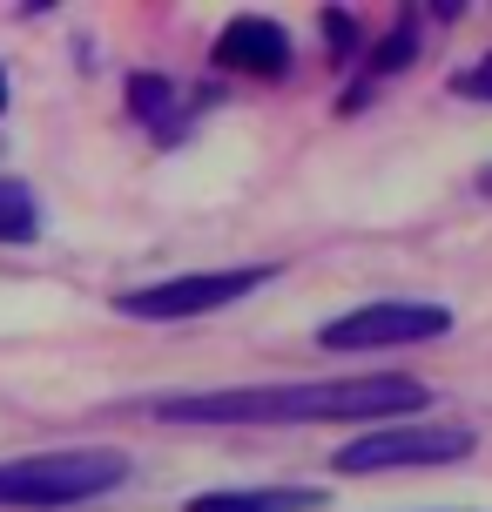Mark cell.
<instances>
[{
	"label": "cell",
	"mask_w": 492,
	"mask_h": 512,
	"mask_svg": "<svg viewBox=\"0 0 492 512\" xmlns=\"http://www.w3.org/2000/svg\"><path fill=\"white\" fill-rule=\"evenodd\" d=\"M129 479V452L115 445H61V452H27L0 459V512H54L88 506Z\"/></svg>",
	"instance_id": "7a4b0ae2"
},
{
	"label": "cell",
	"mask_w": 492,
	"mask_h": 512,
	"mask_svg": "<svg viewBox=\"0 0 492 512\" xmlns=\"http://www.w3.org/2000/svg\"><path fill=\"white\" fill-rule=\"evenodd\" d=\"M418 48H425V7H405V14L385 27V41H371V54H364L358 81H351V88L337 95V108H344V115H358V108L371 102V95H378L391 75H405V68H412Z\"/></svg>",
	"instance_id": "52a82bcc"
},
{
	"label": "cell",
	"mask_w": 492,
	"mask_h": 512,
	"mask_svg": "<svg viewBox=\"0 0 492 512\" xmlns=\"http://www.w3.org/2000/svg\"><path fill=\"white\" fill-rule=\"evenodd\" d=\"M297 48H290L284 21H270V14H236L223 21V34L209 41V68H223V75H250V81H284Z\"/></svg>",
	"instance_id": "8992f818"
},
{
	"label": "cell",
	"mask_w": 492,
	"mask_h": 512,
	"mask_svg": "<svg viewBox=\"0 0 492 512\" xmlns=\"http://www.w3.org/2000/svg\"><path fill=\"white\" fill-rule=\"evenodd\" d=\"M324 506L317 486H216L182 499V512H311Z\"/></svg>",
	"instance_id": "9c48e42d"
},
{
	"label": "cell",
	"mask_w": 492,
	"mask_h": 512,
	"mask_svg": "<svg viewBox=\"0 0 492 512\" xmlns=\"http://www.w3.org/2000/svg\"><path fill=\"white\" fill-rule=\"evenodd\" d=\"M472 425H371L364 438H351L344 452H331V465L344 479H371V472H425V465H459L472 459Z\"/></svg>",
	"instance_id": "277c9868"
},
{
	"label": "cell",
	"mask_w": 492,
	"mask_h": 512,
	"mask_svg": "<svg viewBox=\"0 0 492 512\" xmlns=\"http://www.w3.org/2000/svg\"><path fill=\"white\" fill-rule=\"evenodd\" d=\"M479 189H486V196H492V169H486V176H479Z\"/></svg>",
	"instance_id": "5bb4252c"
},
{
	"label": "cell",
	"mask_w": 492,
	"mask_h": 512,
	"mask_svg": "<svg viewBox=\"0 0 492 512\" xmlns=\"http://www.w3.org/2000/svg\"><path fill=\"white\" fill-rule=\"evenodd\" d=\"M41 236V203L21 176H0V243H34Z\"/></svg>",
	"instance_id": "30bf717a"
},
{
	"label": "cell",
	"mask_w": 492,
	"mask_h": 512,
	"mask_svg": "<svg viewBox=\"0 0 492 512\" xmlns=\"http://www.w3.org/2000/svg\"><path fill=\"white\" fill-rule=\"evenodd\" d=\"M452 95H459V102H492V48L479 54L472 68H459V75H452Z\"/></svg>",
	"instance_id": "7c38bea8"
},
{
	"label": "cell",
	"mask_w": 492,
	"mask_h": 512,
	"mask_svg": "<svg viewBox=\"0 0 492 512\" xmlns=\"http://www.w3.org/2000/svg\"><path fill=\"white\" fill-rule=\"evenodd\" d=\"M203 102H209V95H189V102H182L176 81L156 75V68H129V115H135V122H149L162 142H176L182 122H189V108H203Z\"/></svg>",
	"instance_id": "ba28073f"
},
{
	"label": "cell",
	"mask_w": 492,
	"mask_h": 512,
	"mask_svg": "<svg viewBox=\"0 0 492 512\" xmlns=\"http://www.w3.org/2000/svg\"><path fill=\"white\" fill-rule=\"evenodd\" d=\"M277 277L270 263H236V270H189V277H162V283H135L115 290V310L135 324H182V317H209V310L243 304L250 290Z\"/></svg>",
	"instance_id": "3957f363"
},
{
	"label": "cell",
	"mask_w": 492,
	"mask_h": 512,
	"mask_svg": "<svg viewBox=\"0 0 492 512\" xmlns=\"http://www.w3.org/2000/svg\"><path fill=\"white\" fill-rule=\"evenodd\" d=\"M317 34H324V48H331L337 61H351V48H358V14H351V7H324V14H317Z\"/></svg>",
	"instance_id": "8fae6325"
},
{
	"label": "cell",
	"mask_w": 492,
	"mask_h": 512,
	"mask_svg": "<svg viewBox=\"0 0 492 512\" xmlns=\"http://www.w3.org/2000/svg\"><path fill=\"white\" fill-rule=\"evenodd\" d=\"M7 102H14V88H7V68H0V115H7Z\"/></svg>",
	"instance_id": "4fadbf2b"
},
{
	"label": "cell",
	"mask_w": 492,
	"mask_h": 512,
	"mask_svg": "<svg viewBox=\"0 0 492 512\" xmlns=\"http://www.w3.org/2000/svg\"><path fill=\"white\" fill-rule=\"evenodd\" d=\"M425 378L412 371H364V378L311 384H236V391H169L156 398L162 425H405L425 411Z\"/></svg>",
	"instance_id": "6da1fadb"
},
{
	"label": "cell",
	"mask_w": 492,
	"mask_h": 512,
	"mask_svg": "<svg viewBox=\"0 0 492 512\" xmlns=\"http://www.w3.org/2000/svg\"><path fill=\"white\" fill-rule=\"evenodd\" d=\"M452 331V310L445 304H418V297H378V304H358L331 317L317 344L351 358V351H398V344H432V337Z\"/></svg>",
	"instance_id": "5b68a950"
}]
</instances>
